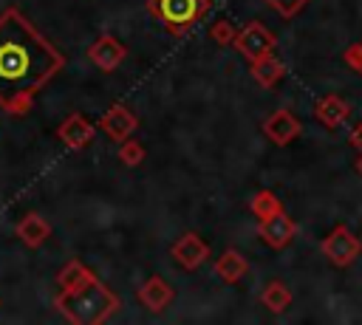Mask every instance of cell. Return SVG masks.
<instances>
[{
	"label": "cell",
	"instance_id": "1",
	"mask_svg": "<svg viewBox=\"0 0 362 325\" xmlns=\"http://www.w3.org/2000/svg\"><path fill=\"white\" fill-rule=\"evenodd\" d=\"M65 65V57L17 11L0 14V107L23 116L45 82Z\"/></svg>",
	"mask_w": 362,
	"mask_h": 325
},
{
	"label": "cell",
	"instance_id": "2",
	"mask_svg": "<svg viewBox=\"0 0 362 325\" xmlns=\"http://www.w3.org/2000/svg\"><path fill=\"white\" fill-rule=\"evenodd\" d=\"M59 314L74 322V325H96L105 322L116 308H119V297L99 283V277L90 271L79 285L74 288H59L54 297Z\"/></svg>",
	"mask_w": 362,
	"mask_h": 325
},
{
	"label": "cell",
	"instance_id": "3",
	"mask_svg": "<svg viewBox=\"0 0 362 325\" xmlns=\"http://www.w3.org/2000/svg\"><path fill=\"white\" fill-rule=\"evenodd\" d=\"M209 0H147L150 14L175 37L187 34L195 23L209 14Z\"/></svg>",
	"mask_w": 362,
	"mask_h": 325
},
{
	"label": "cell",
	"instance_id": "4",
	"mask_svg": "<svg viewBox=\"0 0 362 325\" xmlns=\"http://www.w3.org/2000/svg\"><path fill=\"white\" fill-rule=\"evenodd\" d=\"M232 45L240 51V57H246V59L252 62V59H257V57H263V54H269V51L274 48V34H272L263 23L252 20L249 25H243V28L235 34V42H232Z\"/></svg>",
	"mask_w": 362,
	"mask_h": 325
},
{
	"label": "cell",
	"instance_id": "5",
	"mask_svg": "<svg viewBox=\"0 0 362 325\" xmlns=\"http://www.w3.org/2000/svg\"><path fill=\"white\" fill-rule=\"evenodd\" d=\"M322 252H325V257H328L334 266H348V263L362 252V243H359V237H356L351 229L337 226V229L322 240Z\"/></svg>",
	"mask_w": 362,
	"mask_h": 325
},
{
	"label": "cell",
	"instance_id": "6",
	"mask_svg": "<svg viewBox=\"0 0 362 325\" xmlns=\"http://www.w3.org/2000/svg\"><path fill=\"white\" fill-rule=\"evenodd\" d=\"M170 254H173V260H175L181 268L195 271V268L209 257V246H206V240H204L198 232H184V235L173 243Z\"/></svg>",
	"mask_w": 362,
	"mask_h": 325
},
{
	"label": "cell",
	"instance_id": "7",
	"mask_svg": "<svg viewBox=\"0 0 362 325\" xmlns=\"http://www.w3.org/2000/svg\"><path fill=\"white\" fill-rule=\"evenodd\" d=\"M88 57H90V62H93L99 71H116V68L124 62L127 48H124V42L116 40L113 34H102V37H96V40L90 42Z\"/></svg>",
	"mask_w": 362,
	"mask_h": 325
},
{
	"label": "cell",
	"instance_id": "8",
	"mask_svg": "<svg viewBox=\"0 0 362 325\" xmlns=\"http://www.w3.org/2000/svg\"><path fill=\"white\" fill-rule=\"evenodd\" d=\"M96 136V124H90L82 113H71L59 127H57V138L68 147V150H82L93 141Z\"/></svg>",
	"mask_w": 362,
	"mask_h": 325
},
{
	"label": "cell",
	"instance_id": "9",
	"mask_svg": "<svg viewBox=\"0 0 362 325\" xmlns=\"http://www.w3.org/2000/svg\"><path fill=\"white\" fill-rule=\"evenodd\" d=\"M257 232H260V237H263L272 249H283V246H288V243H291V237H294L297 226H294V220H291L283 209H277V212H272L269 218H263V220H260Z\"/></svg>",
	"mask_w": 362,
	"mask_h": 325
},
{
	"label": "cell",
	"instance_id": "10",
	"mask_svg": "<svg viewBox=\"0 0 362 325\" xmlns=\"http://www.w3.org/2000/svg\"><path fill=\"white\" fill-rule=\"evenodd\" d=\"M96 124H99V130H102L107 138L122 141V138H127V136L139 127V119H136L124 105H113V107H107V110L102 113V119H99Z\"/></svg>",
	"mask_w": 362,
	"mask_h": 325
},
{
	"label": "cell",
	"instance_id": "11",
	"mask_svg": "<svg viewBox=\"0 0 362 325\" xmlns=\"http://www.w3.org/2000/svg\"><path fill=\"white\" fill-rule=\"evenodd\" d=\"M173 297H175L173 285H170L164 277H158V274L147 277V280L141 283V288H139V302H141L147 311H153V314L164 311V308L173 302Z\"/></svg>",
	"mask_w": 362,
	"mask_h": 325
},
{
	"label": "cell",
	"instance_id": "12",
	"mask_svg": "<svg viewBox=\"0 0 362 325\" xmlns=\"http://www.w3.org/2000/svg\"><path fill=\"white\" fill-rule=\"evenodd\" d=\"M263 133L274 141V144H288V141H294L297 136H300V122H297V116L294 113H288V110H274L266 122H263Z\"/></svg>",
	"mask_w": 362,
	"mask_h": 325
},
{
	"label": "cell",
	"instance_id": "13",
	"mask_svg": "<svg viewBox=\"0 0 362 325\" xmlns=\"http://www.w3.org/2000/svg\"><path fill=\"white\" fill-rule=\"evenodd\" d=\"M17 237H20L28 249H37V246H42V243L51 237V223H48L42 215L28 212V215L17 223Z\"/></svg>",
	"mask_w": 362,
	"mask_h": 325
},
{
	"label": "cell",
	"instance_id": "14",
	"mask_svg": "<svg viewBox=\"0 0 362 325\" xmlns=\"http://www.w3.org/2000/svg\"><path fill=\"white\" fill-rule=\"evenodd\" d=\"M283 73H286V65H283L272 51L263 54V57H257V59H252V76L257 79L260 88L277 85V82L283 79Z\"/></svg>",
	"mask_w": 362,
	"mask_h": 325
},
{
	"label": "cell",
	"instance_id": "15",
	"mask_svg": "<svg viewBox=\"0 0 362 325\" xmlns=\"http://www.w3.org/2000/svg\"><path fill=\"white\" fill-rule=\"evenodd\" d=\"M246 271H249V263H246V257H243L240 252H235V249H226V252L215 260V274H218L223 283H238Z\"/></svg>",
	"mask_w": 362,
	"mask_h": 325
},
{
	"label": "cell",
	"instance_id": "16",
	"mask_svg": "<svg viewBox=\"0 0 362 325\" xmlns=\"http://www.w3.org/2000/svg\"><path fill=\"white\" fill-rule=\"evenodd\" d=\"M314 116L325 124V127H337L345 116H348V102L339 96H322L314 107Z\"/></svg>",
	"mask_w": 362,
	"mask_h": 325
},
{
	"label": "cell",
	"instance_id": "17",
	"mask_svg": "<svg viewBox=\"0 0 362 325\" xmlns=\"http://www.w3.org/2000/svg\"><path fill=\"white\" fill-rule=\"evenodd\" d=\"M260 300H263V305H266L272 314H283V311L291 305V291H288L280 280H269L266 288H263V294H260Z\"/></svg>",
	"mask_w": 362,
	"mask_h": 325
},
{
	"label": "cell",
	"instance_id": "18",
	"mask_svg": "<svg viewBox=\"0 0 362 325\" xmlns=\"http://www.w3.org/2000/svg\"><path fill=\"white\" fill-rule=\"evenodd\" d=\"M88 274H90V268H88L85 263L68 260V263L59 268V274H57V285H59V288H74V285H79Z\"/></svg>",
	"mask_w": 362,
	"mask_h": 325
},
{
	"label": "cell",
	"instance_id": "19",
	"mask_svg": "<svg viewBox=\"0 0 362 325\" xmlns=\"http://www.w3.org/2000/svg\"><path fill=\"white\" fill-rule=\"evenodd\" d=\"M249 209H252V215H255L257 220H263V218H269L272 212H277V209H280V201H277V195H274V192L260 189V192H255V198L249 201Z\"/></svg>",
	"mask_w": 362,
	"mask_h": 325
},
{
	"label": "cell",
	"instance_id": "20",
	"mask_svg": "<svg viewBox=\"0 0 362 325\" xmlns=\"http://www.w3.org/2000/svg\"><path fill=\"white\" fill-rule=\"evenodd\" d=\"M144 158H147V150H144V144L133 141L130 136L119 141V161H122L124 167H139Z\"/></svg>",
	"mask_w": 362,
	"mask_h": 325
},
{
	"label": "cell",
	"instance_id": "21",
	"mask_svg": "<svg viewBox=\"0 0 362 325\" xmlns=\"http://www.w3.org/2000/svg\"><path fill=\"white\" fill-rule=\"evenodd\" d=\"M235 34H238V28H235L229 20H218V23L209 25V37H212L218 45H232V42H235Z\"/></svg>",
	"mask_w": 362,
	"mask_h": 325
},
{
	"label": "cell",
	"instance_id": "22",
	"mask_svg": "<svg viewBox=\"0 0 362 325\" xmlns=\"http://www.w3.org/2000/svg\"><path fill=\"white\" fill-rule=\"evenodd\" d=\"M280 17H294L297 11H303V6L308 3V0H266Z\"/></svg>",
	"mask_w": 362,
	"mask_h": 325
},
{
	"label": "cell",
	"instance_id": "23",
	"mask_svg": "<svg viewBox=\"0 0 362 325\" xmlns=\"http://www.w3.org/2000/svg\"><path fill=\"white\" fill-rule=\"evenodd\" d=\"M345 59H348V65H354V68L362 73V45H354V48L345 54Z\"/></svg>",
	"mask_w": 362,
	"mask_h": 325
},
{
	"label": "cell",
	"instance_id": "24",
	"mask_svg": "<svg viewBox=\"0 0 362 325\" xmlns=\"http://www.w3.org/2000/svg\"><path fill=\"white\" fill-rule=\"evenodd\" d=\"M351 144H354L356 150H362V124H356V127L351 130Z\"/></svg>",
	"mask_w": 362,
	"mask_h": 325
},
{
	"label": "cell",
	"instance_id": "25",
	"mask_svg": "<svg viewBox=\"0 0 362 325\" xmlns=\"http://www.w3.org/2000/svg\"><path fill=\"white\" fill-rule=\"evenodd\" d=\"M356 167H359V172H362V158H359V164H356Z\"/></svg>",
	"mask_w": 362,
	"mask_h": 325
}]
</instances>
